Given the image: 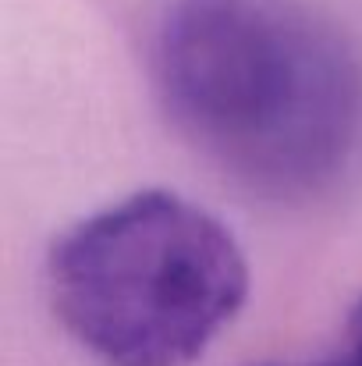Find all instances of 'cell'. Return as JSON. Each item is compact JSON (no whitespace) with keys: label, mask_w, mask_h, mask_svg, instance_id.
<instances>
[{"label":"cell","mask_w":362,"mask_h":366,"mask_svg":"<svg viewBox=\"0 0 362 366\" xmlns=\"http://www.w3.org/2000/svg\"><path fill=\"white\" fill-rule=\"evenodd\" d=\"M156 79L178 128L256 189H309L345 160L359 75L295 0H174Z\"/></svg>","instance_id":"6da1fadb"},{"label":"cell","mask_w":362,"mask_h":366,"mask_svg":"<svg viewBox=\"0 0 362 366\" xmlns=\"http://www.w3.org/2000/svg\"><path fill=\"white\" fill-rule=\"evenodd\" d=\"M331 366H362V302L352 313V324H348V349L341 352V360H334Z\"/></svg>","instance_id":"3957f363"},{"label":"cell","mask_w":362,"mask_h":366,"mask_svg":"<svg viewBox=\"0 0 362 366\" xmlns=\"http://www.w3.org/2000/svg\"><path fill=\"white\" fill-rule=\"evenodd\" d=\"M46 281L68 335L104 366H188L235 320L248 267L213 214L149 189L64 232Z\"/></svg>","instance_id":"7a4b0ae2"}]
</instances>
